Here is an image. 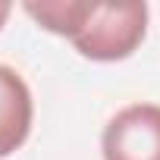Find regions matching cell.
<instances>
[{"label":"cell","instance_id":"277c9868","mask_svg":"<svg viewBox=\"0 0 160 160\" xmlns=\"http://www.w3.org/2000/svg\"><path fill=\"white\" fill-rule=\"evenodd\" d=\"M10 13H13V7H10V3H0V28L7 25V19H10Z\"/></svg>","mask_w":160,"mask_h":160},{"label":"cell","instance_id":"3957f363","mask_svg":"<svg viewBox=\"0 0 160 160\" xmlns=\"http://www.w3.org/2000/svg\"><path fill=\"white\" fill-rule=\"evenodd\" d=\"M32 91L25 78L13 69L0 63V157H10L16 148L25 144L32 132Z\"/></svg>","mask_w":160,"mask_h":160},{"label":"cell","instance_id":"7a4b0ae2","mask_svg":"<svg viewBox=\"0 0 160 160\" xmlns=\"http://www.w3.org/2000/svg\"><path fill=\"white\" fill-rule=\"evenodd\" d=\"M104 160H160V107L132 104L119 110L101 138Z\"/></svg>","mask_w":160,"mask_h":160},{"label":"cell","instance_id":"6da1fadb","mask_svg":"<svg viewBox=\"0 0 160 160\" xmlns=\"http://www.w3.org/2000/svg\"><path fill=\"white\" fill-rule=\"evenodd\" d=\"M22 10L41 28L69 38L82 57L98 60V63H116V60L132 57L148 32L144 3L53 0V3H22Z\"/></svg>","mask_w":160,"mask_h":160}]
</instances>
